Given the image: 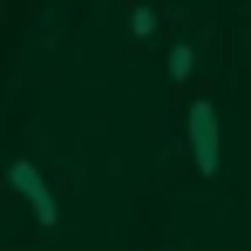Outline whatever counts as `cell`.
I'll list each match as a JSON object with an SVG mask.
<instances>
[{"mask_svg":"<svg viewBox=\"0 0 251 251\" xmlns=\"http://www.w3.org/2000/svg\"><path fill=\"white\" fill-rule=\"evenodd\" d=\"M143 251H163V245H143Z\"/></svg>","mask_w":251,"mask_h":251,"instance_id":"5b68a950","label":"cell"},{"mask_svg":"<svg viewBox=\"0 0 251 251\" xmlns=\"http://www.w3.org/2000/svg\"><path fill=\"white\" fill-rule=\"evenodd\" d=\"M163 82H176V88L197 82V41H190V34H176V41L163 48Z\"/></svg>","mask_w":251,"mask_h":251,"instance_id":"277c9868","label":"cell"},{"mask_svg":"<svg viewBox=\"0 0 251 251\" xmlns=\"http://www.w3.org/2000/svg\"><path fill=\"white\" fill-rule=\"evenodd\" d=\"M183 136H190V170H197V176H217V170H224V136H217V102H210V95H190Z\"/></svg>","mask_w":251,"mask_h":251,"instance_id":"7a4b0ae2","label":"cell"},{"mask_svg":"<svg viewBox=\"0 0 251 251\" xmlns=\"http://www.w3.org/2000/svg\"><path fill=\"white\" fill-rule=\"evenodd\" d=\"M163 27H170V14L156 7V0H129V48H136V54H150Z\"/></svg>","mask_w":251,"mask_h":251,"instance_id":"3957f363","label":"cell"},{"mask_svg":"<svg viewBox=\"0 0 251 251\" xmlns=\"http://www.w3.org/2000/svg\"><path fill=\"white\" fill-rule=\"evenodd\" d=\"M0 183H7L21 204L34 210V224H41V231H54V224H61V197H54V183L41 176V163H34V156H14V163L0 170Z\"/></svg>","mask_w":251,"mask_h":251,"instance_id":"6da1fadb","label":"cell"}]
</instances>
